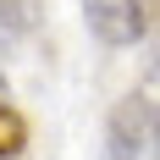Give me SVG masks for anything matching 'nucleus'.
I'll return each mask as SVG.
<instances>
[{
  "mask_svg": "<svg viewBox=\"0 0 160 160\" xmlns=\"http://www.w3.org/2000/svg\"><path fill=\"white\" fill-rule=\"evenodd\" d=\"M105 160H160V61H149L144 83L111 111Z\"/></svg>",
  "mask_w": 160,
  "mask_h": 160,
  "instance_id": "obj_1",
  "label": "nucleus"
},
{
  "mask_svg": "<svg viewBox=\"0 0 160 160\" xmlns=\"http://www.w3.org/2000/svg\"><path fill=\"white\" fill-rule=\"evenodd\" d=\"M155 11H160V0H83L88 33H94L99 44H111V50L138 44L155 28Z\"/></svg>",
  "mask_w": 160,
  "mask_h": 160,
  "instance_id": "obj_2",
  "label": "nucleus"
},
{
  "mask_svg": "<svg viewBox=\"0 0 160 160\" xmlns=\"http://www.w3.org/2000/svg\"><path fill=\"white\" fill-rule=\"evenodd\" d=\"M39 22H44V6H39V0H0V28L33 33Z\"/></svg>",
  "mask_w": 160,
  "mask_h": 160,
  "instance_id": "obj_3",
  "label": "nucleus"
},
{
  "mask_svg": "<svg viewBox=\"0 0 160 160\" xmlns=\"http://www.w3.org/2000/svg\"><path fill=\"white\" fill-rule=\"evenodd\" d=\"M22 144H28V122L0 99V160H11V155H22Z\"/></svg>",
  "mask_w": 160,
  "mask_h": 160,
  "instance_id": "obj_4",
  "label": "nucleus"
}]
</instances>
